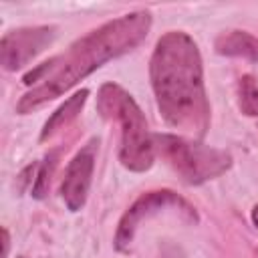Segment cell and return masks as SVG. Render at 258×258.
Wrapping results in <instances>:
<instances>
[{
    "instance_id": "cell-11",
    "label": "cell",
    "mask_w": 258,
    "mask_h": 258,
    "mask_svg": "<svg viewBox=\"0 0 258 258\" xmlns=\"http://www.w3.org/2000/svg\"><path fill=\"white\" fill-rule=\"evenodd\" d=\"M56 157H58V153H56V151H50V153L42 159V163L38 165L36 179H34V183H32V198L42 200V198L48 194L50 177H52L54 167H56Z\"/></svg>"
},
{
    "instance_id": "cell-8",
    "label": "cell",
    "mask_w": 258,
    "mask_h": 258,
    "mask_svg": "<svg viewBox=\"0 0 258 258\" xmlns=\"http://www.w3.org/2000/svg\"><path fill=\"white\" fill-rule=\"evenodd\" d=\"M216 50L226 56H242L246 60H258V38L244 30H228L216 38Z\"/></svg>"
},
{
    "instance_id": "cell-16",
    "label": "cell",
    "mask_w": 258,
    "mask_h": 258,
    "mask_svg": "<svg viewBox=\"0 0 258 258\" xmlns=\"http://www.w3.org/2000/svg\"><path fill=\"white\" fill-rule=\"evenodd\" d=\"M20 258H22V256H20Z\"/></svg>"
},
{
    "instance_id": "cell-10",
    "label": "cell",
    "mask_w": 258,
    "mask_h": 258,
    "mask_svg": "<svg viewBox=\"0 0 258 258\" xmlns=\"http://www.w3.org/2000/svg\"><path fill=\"white\" fill-rule=\"evenodd\" d=\"M238 101L240 111L248 117H258V81L252 75L240 77L238 83Z\"/></svg>"
},
{
    "instance_id": "cell-14",
    "label": "cell",
    "mask_w": 258,
    "mask_h": 258,
    "mask_svg": "<svg viewBox=\"0 0 258 258\" xmlns=\"http://www.w3.org/2000/svg\"><path fill=\"white\" fill-rule=\"evenodd\" d=\"M252 222H254V226L258 228V206L252 208Z\"/></svg>"
},
{
    "instance_id": "cell-4",
    "label": "cell",
    "mask_w": 258,
    "mask_h": 258,
    "mask_svg": "<svg viewBox=\"0 0 258 258\" xmlns=\"http://www.w3.org/2000/svg\"><path fill=\"white\" fill-rule=\"evenodd\" d=\"M153 145L161 157L181 175L185 183L198 185L222 175L232 165V155L224 149L208 147L185 137L153 133Z\"/></svg>"
},
{
    "instance_id": "cell-5",
    "label": "cell",
    "mask_w": 258,
    "mask_h": 258,
    "mask_svg": "<svg viewBox=\"0 0 258 258\" xmlns=\"http://www.w3.org/2000/svg\"><path fill=\"white\" fill-rule=\"evenodd\" d=\"M167 208H173V210H179L183 216H187V220L196 222L198 216H196V210L181 198L177 196L175 191L171 189H157V191H147L143 196H139L131 206L129 210L121 216L119 220V226H117V232H115V248L119 252H127L133 238H135V232L139 228V224L161 212V210H167Z\"/></svg>"
},
{
    "instance_id": "cell-2",
    "label": "cell",
    "mask_w": 258,
    "mask_h": 258,
    "mask_svg": "<svg viewBox=\"0 0 258 258\" xmlns=\"http://www.w3.org/2000/svg\"><path fill=\"white\" fill-rule=\"evenodd\" d=\"M149 28V12H131L79 38L75 44H71L64 54L46 60V77L42 79V83H38L20 97V101L16 103V113H32L34 109L42 107L44 103L56 99L58 95L75 87L79 81H83L107 60L133 50L147 36Z\"/></svg>"
},
{
    "instance_id": "cell-3",
    "label": "cell",
    "mask_w": 258,
    "mask_h": 258,
    "mask_svg": "<svg viewBox=\"0 0 258 258\" xmlns=\"http://www.w3.org/2000/svg\"><path fill=\"white\" fill-rule=\"evenodd\" d=\"M97 109L105 119L121 125L119 161L131 171H147L155 159L153 135L135 99L115 83H105L97 95Z\"/></svg>"
},
{
    "instance_id": "cell-12",
    "label": "cell",
    "mask_w": 258,
    "mask_h": 258,
    "mask_svg": "<svg viewBox=\"0 0 258 258\" xmlns=\"http://www.w3.org/2000/svg\"><path fill=\"white\" fill-rule=\"evenodd\" d=\"M38 169V163L36 161H32L30 165H26L20 173H18V177H16V189L22 194L26 187H28V183H32V179H30V175H34V171Z\"/></svg>"
},
{
    "instance_id": "cell-15",
    "label": "cell",
    "mask_w": 258,
    "mask_h": 258,
    "mask_svg": "<svg viewBox=\"0 0 258 258\" xmlns=\"http://www.w3.org/2000/svg\"><path fill=\"white\" fill-rule=\"evenodd\" d=\"M256 258H258V250H256Z\"/></svg>"
},
{
    "instance_id": "cell-13",
    "label": "cell",
    "mask_w": 258,
    "mask_h": 258,
    "mask_svg": "<svg viewBox=\"0 0 258 258\" xmlns=\"http://www.w3.org/2000/svg\"><path fill=\"white\" fill-rule=\"evenodd\" d=\"M8 248H10V236H8V230L2 228V258L8 256Z\"/></svg>"
},
{
    "instance_id": "cell-6",
    "label": "cell",
    "mask_w": 258,
    "mask_h": 258,
    "mask_svg": "<svg viewBox=\"0 0 258 258\" xmlns=\"http://www.w3.org/2000/svg\"><path fill=\"white\" fill-rule=\"evenodd\" d=\"M54 36V28H18L10 30L0 40V62L6 71H16L24 67L32 56H36Z\"/></svg>"
},
{
    "instance_id": "cell-1",
    "label": "cell",
    "mask_w": 258,
    "mask_h": 258,
    "mask_svg": "<svg viewBox=\"0 0 258 258\" xmlns=\"http://www.w3.org/2000/svg\"><path fill=\"white\" fill-rule=\"evenodd\" d=\"M149 77L165 123L194 137H204L210 125V105L202 56L194 38L181 30L165 32L151 54Z\"/></svg>"
},
{
    "instance_id": "cell-7",
    "label": "cell",
    "mask_w": 258,
    "mask_h": 258,
    "mask_svg": "<svg viewBox=\"0 0 258 258\" xmlns=\"http://www.w3.org/2000/svg\"><path fill=\"white\" fill-rule=\"evenodd\" d=\"M95 153H97V141H89L69 163L62 183H60V196L71 212H79L85 202L93 179L95 169Z\"/></svg>"
},
{
    "instance_id": "cell-9",
    "label": "cell",
    "mask_w": 258,
    "mask_h": 258,
    "mask_svg": "<svg viewBox=\"0 0 258 258\" xmlns=\"http://www.w3.org/2000/svg\"><path fill=\"white\" fill-rule=\"evenodd\" d=\"M87 97H89V91H87V89H81V91H77L73 97H69V99L48 117V121L44 123L42 131H40V141H46L48 137H52L54 133H58L60 129H64L73 119H77V115L81 113V109H83Z\"/></svg>"
}]
</instances>
